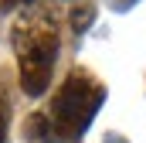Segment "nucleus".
<instances>
[{
    "label": "nucleus",
    "instance_id": "nucleus-1",
    "mask_svg": "<svg viewBox=\"0 0 146 143\" xmlns=\"http://www.w3.org/2000/svg\"><path fill=\"white\" fill-rule=\"evenodd\" d=\"M10 41L17 51L21 89L27 96H41L51 82L54 58H58V24H54L51 10L41 0H24V7L14 17Z\"/></svg>",
    "mask_w": 146,
    "mask_h": 143
},
{
    "label": "nucleus",
    "instance_id": "nucleus-2",
    "mask_svg": "<svg viewBox=\"0 0 146 143\" xmlns=\"http://www.w3.org/2000/svg\"><path fill=\"white\" fill-rule=\"evenodd\" d=\"M102 99H106V89L88 72H72L51 102V133L58 140H78L95 119Z\"/></svg>",
    "mask_w": 146,
    "mask_h": 143
},
{
    "label": "nucleus",
    "instance_id": "nucleus-3",
    "mask_svg": "<svg viewBox=\"0 0 146 143\" xmlns=\"http://www.w3.org/2000/svg\"><path fill=\"white\" fill-rule=\"evenodd\" d=\"M27 136L31 140H51V119L48 116H31L27 119Z\"/></svg>",
    "mask_w": 146,
    "mask_h": 143
},
{
    "label": "nucleus",
    "instance_id": "nucleus-4",
    "mask_svg": "<svg viewBox=\"0 0 146 143\" xmlns=\"http://www.w3.org/2000/svg\"><path fill=\"white\" fill-rule=\"evenodd\" d=\"M7 123H10V102H7V89L0 85V143H7Z\"/></svg>",
    "mask_w": 146,
    "mask_h": 143
},
{
    "label": "nucleus",
    "instance_id": "nucleus-5",
    "mask_svg": "<svg viewBox=\"0 0 146 143\" xmlns=\"http://www.w3.org/2000/svg\"><path fill=\"white\" fill-rule=\"evenodd\" d=\"M92 14H95V7H92V3L78 7V10L72 14V27H75V31H85V27H88V21H92Z\"/></svg>",
    "mask_w": 146,
    "mask_h": 143
},
{
    "label": "nucleus",
    "instance_id": "nucleus-6",
    "mask_svg": "<svg viewBox=\"0 0 146 143\" xmlns=\"http://www.w3.org/2000/svg\"><path fill=\"white\" fill-rule=\"evenodd\" d=\"M10 3H24V0H7V7H10Z\"/></svg>",
    "mask_w": 146,
    "mask_h": 143
}]
</instances>
